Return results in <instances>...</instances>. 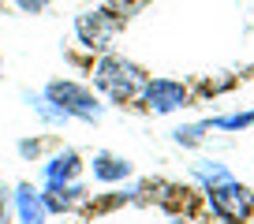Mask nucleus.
I'll use <instances>...</instances> for the list:
<instances>
[{
	"label": "nucleus",
	"instance_id": "nucleus-1",
	"mask_svg": "<svg viewBox=\"0 0 254 224\" xmlns=\"http://www.w3.org/2000/svg\"><path fill=\"white\" fill-rule=\"evenodd\" d=\"M94 86L101 90L109 101L127 105V101H135V97L142 94L146 75L138 71L135 64L120 60V56H101V60H97V67H94Z\"/></svg>",
	"mask_w": 254,
	"mask_h": 224
},
{
	"label": "nucleus",
	"instance_id": "nucleus-2",
	"mask_svg": "<svg viewBox=\"0 0 254 224\" xmlns=\"http://www.w3.org/2000/svg\"><path fill=\"white\" fill-rule=\"evenodd\" d=\"M41 94H45L49 101L67 116V120L101 123V116H105V105L94 97V90L82 86V82H75V79H53V82H45Z\"/></svg>",
	"mask_w": 254,
	"mask_h": 224
},
{
	"label": "nucleus",
	"instance_id": "nucleus-3",
	"mask_svg": "<svg viewBox=\"0 0 254 224\" xmlns=\"http://www.w3.org/2000/svg\"><path fill=\"white\" fill-rule=\"evenodd\" d=\"M206 198H209L213 217L224 221V224H247L254 217V194H251V187H243L236 176H224V179H217V183H209Z\"/></svg>",
	"mask_w": 254,
	"mask_h": 224
},
{
	"label": "nucleus",
	"instance_id": "nucleus-4",
	"mask_svg": "<svg viewBox=\"0 0 254 224\" xmlns=\"http://www.w3.org/2000/svg\"><path fill=\"white\" fill-rule=\"evenodd\" d=\"M142 105L150 112H180V109H187L190 105V90L183 86V82H176V79H146V86H142Z\"/></svg>",
	"mask_w": 254,
	"mask_h": 224
},
{
	"label": "nucleus",
	"instance_id": "nucleus-5",
	"mask_svg": "<svg viewBox=\"0 0 254 224\" xmlns=\"http://www.w3.org/2000/svg\"><path fill=\"white\" fill-rule=\"evenodd\" d=\"M11 209H15V224H49L41 187H34V183H19L11 191Z\"/></svg>",
	"mask_w": 254,
	"mask_h": 224
},
{
	"label": "nucleus",
	"instance_id": "nucleus-6",
	"mask_svg": "<svg viewBox=\"0 0 254 224\" xmlns=\"http://www.w3.org/2000/svg\"><path fill=\"white\" fill-rule=\"evenodd\" d=\"M41 198H45V209L53 217V213H75L90 194L79 179H71V183H41Z\"/></svg>",
	"mask_w": 254,
	"mask_h": 224
},
{
	"label": "nucleus",
	"instance_id": "nucleus-7",
	"mask_svg": "<svg viewBox=\"0 0 254 224\" xmlns=\"http://www.w3.org/2000/svg\"><path fill=\"white\" fill-rule=\"evenodd\" d=\"M82 176V157L79 150H56L53 157L41 165V183H71V179Z\"/></svg>",
	"mask_w": 254,
	"mask_h": 224
},
{
	"label": "nucleus",
	"instance_id": "nucleus-8",
	"mask_svg": "<svg viewBox=\"0 0 254 224\" xmlns=\"http://www.w3.org/2000/svg\"><path fill=\"white\" fill-rule=\"evenodd\" d=\"M116 19L109 15V11H86V15H79V23H75V30H79V41L86 49H105V41L112 38V30H116Z\"/></svg>",
	"mask_w": 254,
	"mask_h": 224
},
{
	"label": "nucleus",
	"instance_id": "nucleus-9",
	"mask_svg": "<svg viewBox=\"0 0 254 224\" xmlns=\"http://www.w3.org/2000/svg\"><path fill=\"white\" fill-rule=\"evenodd\" d=\"M90 168H94V179H101V183H120V179L131 176V161L116 157V153H109V150L94 153V165Z\"/></svg>",
	"mask_w": 254,
	"mask_h": 224
},
{
	"label": "nucleus",
	"instance_id": "nucleus-10",
	"mask_svg": "<svg viewBox=\"0 0 254 224\" xmlns=\"http://www.w3.org/2000/svg\"><path fill=\"white\" fill-rule=\"evenodd\" d=\"M23 101L30 105L34 112H38V116H41V120L49 123V127H64V123H71V120H67V116H64V112L56 109L53 101H49L45 94H34V90H23Z\"/></svg>",
	"mask_w": 254,
	"mask_h": 224
},
{
	"label": "nucleus",
	"instance_id": "nucleus-11",
	"mask_svg": "<svg viewBox=\"0 0 254 224\" xmlns=\"http://www.w3.org/2000/svg\"><path fill=\"white\" fill-rule=\"evenodd\" d=\"M209 127H217V131H243V127H254V109H251V112H236V116H217V120H209Z\"/></svg>",
	"mask_w": 254,
	"mask_h": 224
},
{
	"label": "nucleus",
	"instance_id": "nucleus-12",
	"mask_svg": "<svg viewBox=\"0 0 254 224\" xmlns=\"http://www.w3.org/2000/svg\"><path fill=\"white\" fill-rule=\"evenodd\" d=\"M206 131H213V127H209V120H206V123H187V127H176L172 138H176L180 146H198L202 138H206Z\"/></svg>",
	"mask_w": 254,
	"mask_h": 224
},
{
	"label": "nucleus",
	"instance_id": "nucleus-13",
	"mask_svg": "<svg viewBox=\"0 0 254 224\" xmlns=\"http://www.w3.org/2000/svg\"><path fill=\"white\" fill-rule=\"evenodd\" d=\"M194 176H198L202 179V183H217V179H224V176H232V172H228V168H224V165H217V161H202V165H194Z\"/></svg>",
	"mask_w": 254,
	"mask_h": 224
},
{
	"label": "nucleus",
	"instance_id": "nucleus-14",
	"mask_svg": "<svg viewBox=\"0 0 254 224\" xmlns=\"http://www.w3.org/2000/svg\"><path fill=\"white\" fill-rule=\"evenodd\" d=\"M15 150H19V157H23V161H38L41 150H45V142H41V138H23Z\"/></svg>",
	"mask_w": 254,
	"mask_h": 224
},
{
	"label": "nucleus",
	"instance_id": "nucleus-15",
	"mask_svg": "<svg viewBox=\"0 0 254 224\" xmlns=\"http://www.w3.org/2000/svg\"><path fill=\"white\" fill-rule=\"evenodd\" d=\"M15 221V209H11V191L0 183V224H11Z\"/></svg>",
	"mask_w": 254,
	"mask_h": 224
},
{
	"label": "nucleus",
	"instance_id": "nucleus-16",
	"mask_svg": "<svg viewBox=\"0 0 254 224\" xmlns=\"http://www.w3.org/2000/svg\"><path fill=\"white\" fill-rule=\"evenodd\" d=\"M11 4H15L23 15H41V11H45L53 0H11Z\"/></svg>",
	"mask_w": 254,
	"mask_h": 224
},
{
	"label": "nucleus",
	"instance_id": "nucleus-17",
	"mask_svg": "<svg viewBox=\"0 0 254 224\" xmlns=\"http://www.w3.org/2000/svg\"><path fill=\"white\" fill-rule=\"evenodd\" d=\"M0 79H4V49H0Z\"/></svg>",
	"mask_w": 254,
	"mask_h": 224
}]
</instances>
